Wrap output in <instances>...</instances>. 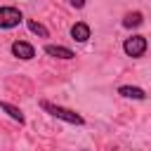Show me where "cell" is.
I'll list each match as a JSON object with an SVG mask.
<instances>
[{
    "instance_id": "1",
    "label": "cell",
    "mask_w": 151,
    "mask_h": 151,
    "mask_svg": "<svg viewBox=\"0 0 151 151\" xmlns=\"http://www.w3.org/2000/svg\"><path fill=\"white\" fill-rule=\"evenodd\" d=\"M40 109H42V111H47L50 116H54V118L64 120V123H71V125H83V123H85V118H83L80 113H76V111H71V109H66V106L52 104V101H47V99H42V101H40Z\"/></svg>"
},
{
    "instance_id": "2",
    "label": "cell",
    "mask_w": 151,
    "mask_h": 151,
    "mask_svg": "<svg viewBox=\"0 0 151 151\" xmlns=\"http://www.w3.org/2000/svg\"><path fill=\"white\" fill-rule=\"evenodd\" d=\"M146 47H149V42H146L144 35H132V38H127L123 42V52L127 57H142L146 52Z\"/></svg>"
},
{
    "instance_id": "3",
    "label": "cell",
    "mask_w": 151,
    "mask_h": 151,
    "mask_svg": "<svg viewBox=\"0 0 151 151\" xmlns=\"http://www.w3.org/2000/svg\"><path fill=\"white\" fill-rule=\"evenodd\" d=\"M21 12L17 9V7H0V28H14V26H19L21 24Z\"/></svg>"
},
{
    "instance_id": "4",
    "label": "cell",
    "mask_w": 151,
    "mask_h": 151,
    "mask_svg": "<svg viewBox=\"0 0 151 151\" xmlns=\"http://www.w3.org/2000/svg\"><path fill=\"white\" fill-rule=\"evenodd\" d=\"M12 54H14L17 59H24V61H28V59H33V57H35V47H33L31 42L14 40V42H12Z\"/></svg>"
},
{
    "instance_id": "5",
    "label": "cell",
    "mask_w": 151,
    "mask_h": 151,
    "mask_svg": "<svg viewBox=\"0 0 151 151\" xmlns=\"http://www.w3.org/2000/svg\"><path fill=\"white\" fill-rule=\"evenodd\" d=\"M71 38H73L76 42H87V40H90V26H87L85 21L73 24V26H71Z\"/></svg>"
},
{
    "instance_id": "6",
    "label": "cell",
    "mask_w": 151,
    "mask_h": 151,
    "mask_svg": "<svg viewBox=\"0 0 151 151\" xmlns=\"http://www.w3.org/2000/svg\"><path fill=\"white\" fill-rule=\"evenodd\" d=\"M45 54L50 57H57V59H73V50L64 47V45H45Z\"/></svg>"
},
{
    "instance_id": "7",
    "label": "cell",
    "mask_w": 151,
    "mask_h": 151,
    "mask_svg": "<svg viewBox=\"0 0 151 151\" xmlns=\"http://www.w3.org/2000/svg\"><path fill=\"white\" fill-rule=\"evenodd\" d=\"M118 94L120 97H127V99H146V92L142 87H134V85H120L118 87Z\"/></svg>"
},
{
    "instance_id": "8",
    "label": "cell",
    "mask_w": 151,
    "mask_h": 151,
    "mask_svg": "<svg viewBox=\"0 0 151 151\" xmlns=\"http://www.w3.org/2000/svg\"><path fill=\"white\" fill-rule=\"evenodd\" d=\"M0 111H5L12 120H17L19 125H24L26 123V118H24V113H21V109L19 106H14V104H9V101H0Z\"/></svg>"
},
{
    "instance_id": "9",
    "label": "cell",
    "mask_w": 151,
    "mask_h": 151,
    "mask_svg": "<svg viewBox=\"0 0 151 151\" xmlns=\"http://www.w3.org/2000/svg\"><path fill=\"white\" fill-rule=\"evenodd\" d=\"M142 24H144L142 12H130V14H125V19H123V26H125V28H137V26H142Z\"/></svg>"
},
{
    "instance_id": "10",
    "label": "cell",
    "mask_w": 151,
    "mask_h": 151,
    "mask_svg": "<svg viewBox=\"0 0 151 151\" xmlns=\"http://www.w3.org/2000/svg\"><path fill=\"white\" fill-rule=\"evenodd\" d=\"M26 24H28V31H31V33H35V35H40V38H50V31H47V28H45L40 21H35V19H28Z\"/></svg>"
},
{
    "instance_id": "11",
    "label": "cell",
    "mask_w": 151,
    "mask_h": 151,
    "mask_svg": "<svg viewBox=\"0 0 151 151\" xmlns=\"http://www.w3.org/2000/svg\"><path fill=\"white\" fill-rule=\"evenodd\" d=\"M68 2H71V7H76V9H83L87 0H68Z\"/></svg>"
}]
</instances>
